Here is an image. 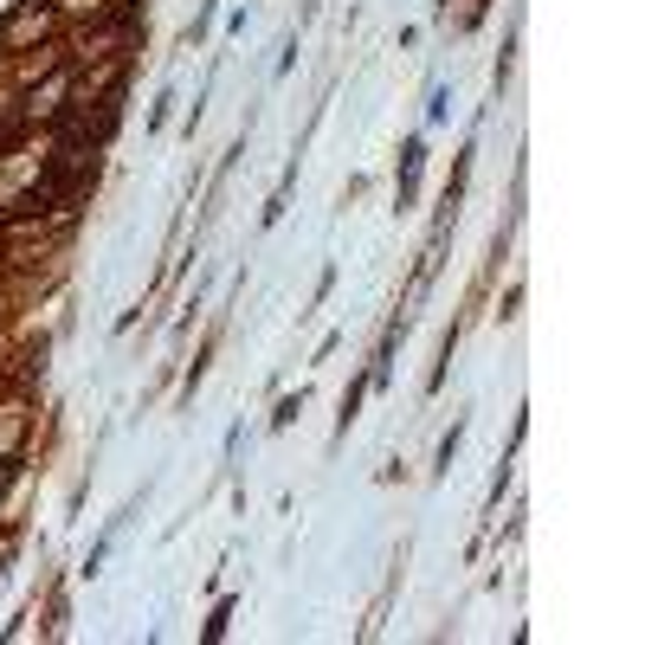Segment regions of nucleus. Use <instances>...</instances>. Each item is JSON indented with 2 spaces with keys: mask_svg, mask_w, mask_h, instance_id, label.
<instances>
[{
  "mask_svg": "<svg viewBox=\"0 0 645 645\" xmlns=\"http://www.w3.org/2000/svg\"><path fill=\"white\" fill-rule=\"evenodd\" d=\"M419 168H426V143H407L400 149V207H414V194H419Z\"/></svg>",
  "mask_w": 645,
  "mask_h": 645,
  "instance_id": "1",
  "label": "nucleus"
},
{
  "mask_svg": "<svg viewBox=\"0 0 645 645\" xmlns=\"http://www.w3.org/2000/svg\"><path fill=\"white\" fill-rule=\"evenodd\" d=\"M458 439H465V419H458L452 433H446V439H439V471H446V465H452V452H458Z\"/></svg>",
  "mask_w": 645,
  "mask_h": 645,
  "instance_id": "2",
  "label": "nucleus"
},
{
  "mask_svg": "<svg viewBox=\"0 0 645 645\" xmlns=\"http://www.w3.org/2000/svg\"><path fill=\"white\" fill-rule=\"evenodd\" d=\"M304 414V394H298V400H284V407H278V414H271V426H291V419Z\"/></svg>",
  "mask_w": 645,
  "mask_h": 645,
  "instance_id": "3",
  "label": "nucleus"
},
{
  "mask_svg": "<svg viewBox=\"0 0 645 645\" xmlns=\"http://www.w3.org/2000/svg\"><path fill=\"white\" fill-rule=\"evenodd\" d=\"M227 620H232V601H220V613L207 620V639H220V633H227Z\"/></svg>",
  "mask_w": 645,
  "mask_h": 645,
  "instance_id": "4",
  "label": "nucleus"
},
{
  "mask_svg": "<svg viewBox=\"0 0 645 645\" xmlns=\"http://www.w3.org/2000/svg\"><path fill=\"white\" fill-rule=\"evenodd\" d=\"M7 478H13V471H7V465H0V491H7Z\"/></svg>",
  "mask_w": 645,
  "mask_h": 645,
  "instance_id": "5",
  "label": "nucleus"
}]
</instances>
